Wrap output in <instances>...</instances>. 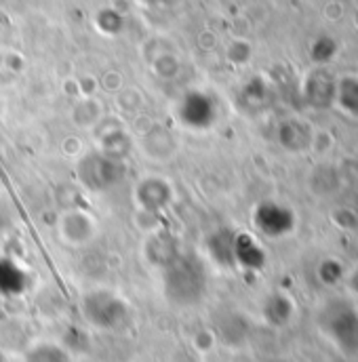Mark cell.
<instances>
[{
    "mask_svg": "<svg viewBox=\"0 0 358 362\" xmlns=\"http://www.w3.org/2000/svg\"><path fill=\"white\" fill-rule=\"evenodd\" d=\"M62 232L64 236L74 243L76 240V234L79 232H87V234H93L95 228H93V221H91L89 213H68L66 219H64V226H62Z\"/></svg>",
    "mask_w": 358,
    "mask_h": 362,
    "instance_id": "8992f818",
    "label": "cell"
},
{
    "mask_svg": "<svg viewBox=\"0 0 358 362\" xmlns=\"http://www.w3.org/2000/svg\"><path fill=\"white\" fill-rule=\"evenodd\" d=\"M25 362H72L70 354L59 348L57 344H36L34 348L28 350L25 354Z\"/></svg>",
    "mask_w": 358,
    "mask_h": 362,
    "instance_id": "5b68a950",
    "label": "cell"
},
{
    "mask_svg": "<svg viewBox=\"0 0 358 362\" xmlns=\"http://www.w3.org/2000/svg\"><path fill=\"white\" fill-rule=\"evenodd\" d=\"M163 280L169 301L178 305H194L200 301L207 286V276L200 264L183 253H179L173 262L163 268Z\"/></svg>",
    "mask_w": 358,
    "mask_h": 362,
    "instance_id": "6da1fadb",
    "label": "cell"
},
{
    "mask_svg": "<svg viewBox=\"0 0 358 362\" xmlns=\"http://www.w3.org/2000/svg\"><path fill=\"white\" fill-rule=\"evenodd\" d=\"M79 175L91 189H108L122 180V163L112 156H87L79 167Z\"/></svg>",
    "mask_w": 358,
    "mask_h": 362,
    "instance_id": "3957f363",
    "label": "cell"
},
{
    "mask_svg": "<svg viewBox=\"0 0 358 362\" xmlns=\"http://www.w3.org/2000/svg\"><path fill=\"white\" fill-rule=\"evenodd\" d=\"M135 196L144 209L156 211V209L167 206L173 200V189L163 177H148L139 183V187L135 189Z\"/></svg>",
    "mask_w": 358,
    "mask_h": 362,
    "instance_id": "277c9868",
    "label": "cell"
},
{
    "mask_svg": "<svg viewBox=\"0 0 358 362\" xmlns=\"http://www.w3.org/2000/svg\"><path fill=\"white\" fill-rule=\"evenodd\" d=\"M83 310H85V318H89L99 329H112L120 325L127 314L122 299L108 291H93L85 295Z\"/></svg>",
    "mask_w": 358,
    "mask_h": 362,
    "instance_id": "7a4b0ae2",
    "label": "cell"
}]
</instances>
